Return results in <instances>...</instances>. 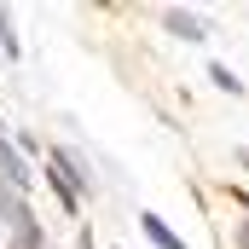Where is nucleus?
Wrapping results in <instances>:
<instances>
[{
  "label": "nucleus",
  "mask_w": 249,
  "mask_h": 249,
  "mask_svg": "<svg viewBox=\"0 0 249 249\" xmlns=\"http://www.w3.org/2000/svg\"><path fill=\"white\" fill-rule=\"evenodd\" d=\"M0 174H6V186H12V191H23V186H29V168L18 162V151H12L6 139H0Z\"/></svg>",
  "instance_id": "1"
},
{
  "label": "nucleus",
  "mask_w": 249,
  "mask_h": 249,
  "mask_svg": "<svg viewBox=\"0 0 249 249\" xmlns=\"http://www.w3.org/2000/svg\"><path fill=\"white\" fill-rule=\"evenodd\" d=\"M168 29L186 41H203V18H191V12H168Z\"/></svg>",
  "instance_id": "2"
},
{
  "label": "nucleus",
  "mask_w": 249,
  "mask_h": 249,
  "mask_svg": "<svg viewBox=\"0 0 249 249\" xmlns=\"http://www.w3.org/2000/svg\"><path fill=\"white\" fill-rule=\"evenodd\" d=\"M139 220H145V232H151V244H157V249H186L168 226H162V220H157V214H139Z\"/></svg>",
  "instance_id": "3"
},
{
  "label": "nucleus",
  "mask_w": 249,
  "mask_h": 249,
  "mask_svg": "<svg viewBox=\"0 0 249 249\" xmlns=\"http://www.w3.org/2000/svg\"><path fill=\"white\" fill-rule=\"evenodd\" d=\"M209 75H214V87H226V93H244V81H238L226 64H209Z\"/></svg>",
  "instance_id": "4"
}]
</instances>
